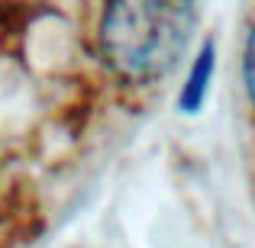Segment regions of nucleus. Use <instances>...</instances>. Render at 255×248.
<instances>
[{
  "label": "nucleus",
  "mask_w": 255,
  "mask_h": 248,
  "mask_svg": "<svg viewBox=\"0 0 255 248\" xmlns=\"http://www.w3.org/2000/svg\"><path fill=\"white\" fill-rule=\"evenodd\" d=\"M243 90H246V103L255 119V19L246 32V45H243Z\"/></svg>",
  "instance_id": "nucleus-3"
},
{
  "label": "nucleus",
  "mask_w": 255,
  "mask_h": 248,
  "mask_svg": "<svg viewBox=\"0 0 255 248\" xmlns=\"http://www.w3.org/2000/svg\"><path fill=\"white\" fill-rule=\"evenodd\" d=\"M32 197L23 187H0V248H10L13 242H23L29 236V219H36Z\"/></svg>",
  "instance_id": "nucleus-2"
},
{
  "label": "nucleus",
  "mask_w": 255,
  "mask_h": 248,
  "mask_svg": "<svg viewBox=\"0 0 255 248\" xmlns=\"http://www.w3.org/2000/svg\"><path fill=\"white\" fill-rule=\"evenodd\" d=\"M194 23L197 0H100L94 55L117 87L152 90L181 65Z\"/></svg>",
  "instance_id": "nucleus-1"
}]
</instances>
